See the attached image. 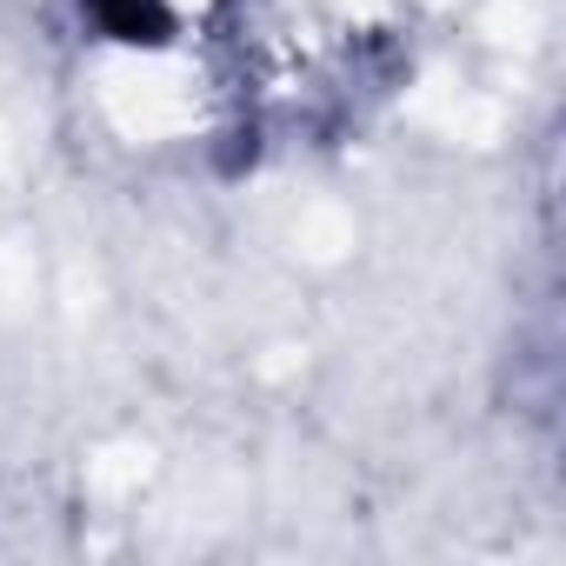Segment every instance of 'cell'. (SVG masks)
<instances>
[{"mask_svg": "<svg viewBox=\"0 0 566 566\" xmlns=\"http://www.w3.org/2000/svg\"><path fill=\"white\" fill-rule=\"evenodd\" d=\"M94 14H101L120 41H160V34H167L160 0H94Z\"/></svg>", "mask_w": 566, "mask_h": 566, "instance_id": "cell-1", "label": "cell"}]
</instances>
